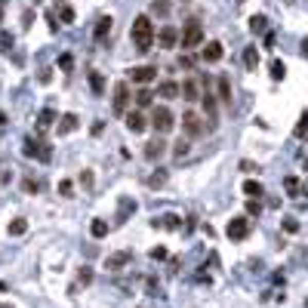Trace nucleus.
I'll return each instance as SVG.
<instances>
[{
	"label": "nucleus",
	"instance_id": "45",
	"mask_svg": "<svg viewBox=\"0 0 308 308\" xmlns=\"http://www.w3.org/2000/svg\"><path fill=\"white\" fill-rule=\"evenodd\" d=\"M0 22H3V6H0Z\"/></svg>",
	"mask_w": 308,
	"mask_h": 308
},
{
	"label": "nucleus",
	"instance_id": "24",
	"mask_svg": "<svg viewBox=\"0 0 308 308\" xmlns=\"http://www.w3.org/2000/svg\"><path fill=\"white\" fill-rule=\"evenodd\" d=\"M244 194H247V197H262V185H259L256 179H247V182H244Z\"/></svg>",
	"mask_w": 308,
	"mask_h": 308
},
{
	"label": "nucleus",
	"instance_id": "5",
	"mask_svg": "<svg viewBox=\"0 0 308 308\" xmlns=\"http://www.w3.org/2000/svg\"><path fill=\"white\" fill-rule=\"evenodd\" d=\"M151 126L164 136V133H170L173 130V111L170 108H154V114H151Z\"/></svg>",
	"mask_w": 308,
	"mask_h": 308
},
{
	"label": "nucleus",
	"instance_id": "26",
	"mask_svg": "<svg viewBox=\"0 0 308 308\" xmlns=\"http://www.w3.org/2000/svg\"><path fill=\"white\" fill-rule=\"evenodd\" d=\"M89 234H93V238H105V234H108V222H102V219H93V225H89Z\"/></svg>",
	"mask_w": 308,
	"mask_h": 308
},
{
	"label": "nucleus",
	"instance_id": "36",
	"mask_svg": "<svg viewBox=\"0 0 308 308\" xmlns=\"http://www.w3.org/2000/svg\"><path fill=\"white\" fill-rule=\"evenodd\" d=\"M284 185H287V191H290V194H296V191H299V179H293V176H290Z\"/></svg>",
	"mask_w": 308,
	"mask_h": 308
},
{
	"label": "nucleus",
	"instance_id": "12",
	"mask_svg": "<svg viewBox=\"0 0 308 308\" xmlns=\"http://www.w3.org/2000/svg\"><path fill=\"white\" fill-rule=\"evenodd\" d=\"M182 96H185V102H201V80L197 77H185Z\"/></svg>",
	"mask_w": 308,
	"mask_h": 308
},
{
	"label": "nucleus",
	"instance_id": "18",
	"mask_svg": "<svg viewBox=\"0 0 308 308\" xmlns=\"http://www.w3.org/2000/svg\"><path fill=\"white\" fill-rule=\"evenodd\" d=\"M111 28H114V19H111V15H102V19H99V25H96V40H105Z\"/></svg>",
	"mask_w": 308,
	"mask_h": 308
},
{
	"label": "nucleus",
	"instance_id": "9",
	"mask_svg": "<svg viewBox=\"0 0 308 308\" xmlns=\"http://www.w3.org/2000/svg\"><path fill=\"white\" fill-rule=\"evenodd\" d=\"M164 151H167V142H164V136L157 133V136H154V139H148V145H145V160H151V164H154V160H160V157H164Z\"/></svg>",
	"mask_w": 308,
	"mask_h": 308
},
{
	"label": "nucleus",
	"instance_id": "14",
	"mask_svg": "<svg viewBox=\"0 0 308 308\" xmlns=\"http://www.w3.org/2000/svg\"><path fill=\"white\" fill-rule=\"evenodd\" d=\"M123 117H126V130H130V133H145V130H148V123H145V117H142L139 111H126Z\"/></svg>",
	"mask_w": 308,
	"mask_h": 308
},
{
	"label": "nucleus",
	"instance_id": "32",
	"mask_svg": "<svg viewBox=\"0 0 308 308\" xmlns=\"http://www.w3.org/2000/svg\"><path fill=\"white\" fill-rule=\"evenodd\" d=\"M136 105H139V108H148V105H151V93H148V89H142V93L136 96Z\"/></svg>",
	"mask_w": 308,
	"mask_h": 308
},
{
	"label": "nucleus",
	"instance_id": "7",
	"mask_svg": "<svg viewBox=\"0 0 308 308\" xmlns=\"http://www.w3.org/2000/svg\"><path fill=\"white\" fill-rule=\"evenodd\" d=\"M250 231H253V228H250V219H244V216H238V219L228 222V238H231V241H247Z\"/></svg>",
	"mask_w": 308,
	"mask_h": 308
},
{
	"label": "nucleus",
	"instance_id": "6",
	"mask_svg": "<svg viewBox=\"0 0 308 308\" xmlns=\"http://www.w3.org/2000/svg\"><path fill=\"white\" fill-rule=\"evenodd\" d=\"M25 157H37L40 164H49L52 154H49V145L43 142H34V139H25Z\"/></svg>",
	"mask_w": 308,
	"mask_h": 308
},
{
	"label": "nucleus",
	"instance_id": "37",
	"mask_svg": "<svg viewBox=\"0 0 308 308\" xmlns=\"http://www.w3.org/2000/svg\"><path fill=\"white\" fill-rule=\"evenodd\" d=\"M308 130V114H302V120H299V126H296V136H305Z\"/></svg>",
	"mask_w": 308,
	"mask_h": 308
},
{
	"label": "nucleus",
	"instance_id": "43",
	"mask_svg": "<svg viewBox=\"0 0 308 308\" xmlns=\"http://www.w3.org/2000/svg\"><path fill=\"white\" fill-rule=\"evenodd\" d=\"M302 52L308 56V40H302Z\"/></svg>",
	"mask_w": 308,
	"mask_h": 308
},
{
	"label": "nucleus",
	"instance_id": "39",
	"mask_svg": "<svg viewBox=\"0 0 308 308\" xmlns=\"http://www.w3.org/2000/svg\"><path fill=\"white\" fill-rule=\"evenodd\" d=\"M170 6H167V0H154V12H167Z\"/></svg>",
	"mask_w": 308,
	"mask_h": 308
},
{
	"label": "nucleus",
	"instance_id": "34",
	"mask_svg": "<svg viewBox=\"0 0 308 308\" xmlns=\"http://www.w3.org/2000/svg\"><path fill=\"white\" fill-rule=\"evenodd\" d=\"M247 213H250V216H259V213H262V204H259V201H247Z\"/></svg>",
	"mask_w": 308,
	"mask_h": 308
},
{
	"label": "nucleus",
	"instance_id": "40",
	"mask_svg": "<svg viewBox=\"0 0 308 308\" xmlns=\"http://www.w3.org/2000/svg\"><path fill=\"white\" fill-rule=\"evenodd\" d=\"M71 62H74L71 56H62V59H59V68H65V71H68V68H71Z\"/></svg>",
	"mask_w": 308,
	"mask_h": 308
},
{
	"label": "nucleus",
	"instance_id": "28",
	"mask_svg": "<svg viewBox=\"0 0 308 308\" xmlns=\"http://www.w3.org/2000/svg\"><path fill=\"white\" fill-rule=\"evenodd\" d=\"M271 77H275V80H284V77H287V65H284L281 59L271 62Z\"/></svg>",
	"mask_w": 308,
	"mask_h": 308
},
{
	"label": "nucleus",
	"instance_id": "27",
	"mask_svg": "<svg viewBox=\"0 0 308 308\" xmlns=\"http://www.w3.org/2000/svg\"><path fill=\"white\" fill-rule=\"evenodd\" d=\"M0 52H3V56H9V52H12V34H9V31H3V28H0Z\"/></svg>",
	"mask_w": 308,
	"mask_h": 308
},
{
	"label": "nucleus",
	"instance_id": "47",
	"mask_svg": "<svg viewBox=\"0 0 308 308\" xmlns=\"http://www.w3.org/2000/svg\"><path fill=\"white\" fill-rule=\"evenodd\" d=\"M305 170H308V160H305Z\"/></svg>",
	"mask_w": 308,
	"mask_h": 308
},
{
	"label": "nucleus",
	"instance_id": "10",
	"mask_svg": "<svg viewBox=\"0 0 308 308\" xmlns=\"http://www.w3.org/2000/svg\"><path fill=\"white\" fill-rule=\"evenodd\" d=\"M216 86H219V102H222V105H234L231 77H228V74H219V77H216Z\"/></svg>",
	"mask_w": 308,
	"mask_h": 308
},
{
	"label": "nucleus",
	"instance_id": "31",
	"mask_svg": "<svg viewBox=\"0 0 308 308\" xmlns=\"http://www.w3.org/2000/svg\"><path fill=\"white\" fill-rule=\"evenodd\" d=\"M25 228H28V222H25V219L9 222V234H25Z\"/></svg>",
	"mask_w": 308,
	"mask_h": 308
},
{
	"label": "nucleus",
	"instance_id": "25",
	"mask_svg": "<svg viewBox=\"0 0 308 308\" xmlns=\"http://www.w3.org/2000/svg\"><path fill=\"white\" fill-rule=\"evenodd\" d=\"M89 86H93V93H105V77L99 71H89Z\"/></svg>",
	"mask_w": 308,
	"mask_h": 308
},
{
	"label": "nucleus",
	"instance_id": "21",
	"mask_svg": "<svg viewBox=\"0 0 308 308\" xmlns=\"http://www.w3.org/2000/svg\"><path fill=\"white\" fill-rule=\"evenodd\" d=\"M56 15H59L65 25H71V22H74V6H71V3H59V6H56Z\"/></svg>",
	"mask_w": 308,
	"mask_h": 308
},
{
	"label": "nucleus",
	"instance_id": "41",
	"mask_svg": "<svg viewBox=\"0 0 308 308\" xmlns=\"http://www.w3.org/2000/svg\"><path fill=\"white\" fill-rule=\"evenodd\" d=\"M151 256H154V259H164V256H167V247H154Z\"/></svg>",
	"mask_w": 308,
	"mask_h": 308
},
{
	"label": "nucleus",
	"instance_id": "46",
	"mask_svg": "<svg viewBox=\"0 0 308 308\" xmlns=\"http://www.w3.org/2000/svg\"><path fill=\"white\" fill-rule=\"evenodd\" d=\"M305 194H308V182H305Z\"/></svg>",
	"mask_w": 308,
	"mask_h": 308
},
{
	"label": "nucleus",
	"instance_id": "38",
	"mask_svg": "<svg viewBox=\"0 0 308 308\" xmlns=\"http://www.w3.org/2000/svg\"><path fill=\"white\" fill-rule=\"evenodd\" d=\"M80 185H83V188H89V185H93V173H89V170H86V173H80Z\"/></svg>",
	"mask_w": 308,
	"mask_h": 308
},
{
	"label": "nucleus",
	"instance_id": "29",
	"mask_svg": "<svg viewBox=\"0 0 308 308\" xmlns=\"http://www.w3.org/2000/svg\"><path fill=\"white\" fill-rule=\"evenodd\" d=\"M265 25H268V22H265V15H253V19H250V31H256V34H262V31H265Z\"/></svg>",
	"mask_w": 308,
	"mask_h": 308
},
{
	"label": "nucleus",
	"instance_id": "23",
	"mask_svg": "<svg viewBox=\"0 0 308 308\" xmlns=\"http://www.w3.org/2000/svg\"><path fill=\"white\" fill-rule=\"evenodd\" d=\"M188 151H191V139H188V136H182V139L176 142V148H173V157H176V160H182Z\"/></svg>",
	"mask_w": 308,
	"mask_h": 308
},
{
	"label": "nucleus",
	"instance_id": "35",
	"mask_svg": "<svg viewBox=\"0 0 308 308\" xmlns=\"http://www.w3.org/2000/svg\"><path fill=\"white\" fill-rule=\"evenodd\" d=\"M284 231L296 234V231H299V222H296V219H284Z\"/></svg>",
	"mask_w": 308,
	"mask_h": 308
},
{
	"label": "nucleus",
	"instance_id": "16",
	"mask_svg": "<svg viewBox=\"0 0 308 308\" xmlns=\"http://www.w3.org/2000/svg\"><path fill=\"white\" fill-rule=\"evenodd\" d=\"M201 102H204V111H207V123H210V130H216V99H213V93H207Z\"/></svg>",
	"mask_w": 308,
	"mask_h": 308
},
{
	"label": "nucleus",
	"instance_id": "13",
	"mask_svg": "<svg viewBox=\"0 0 308 308\" xmlns=\"http://www.w3.org/2000/svg\"><path fill=\"white\" fill-rule=\"evenodd\" d=\"M157 40H160V46H164V49H173V46H176V43L182 40V34H179L176 28H170V25H167V28H160Z\"/></svg>",
	"mask_w": 308,
	"mask_h": 308
},
{
	"label": "nucleus",
	"instance_id": "22",
	"mask_svg": "<svg viewBox=\"0 0 308 308\" xmlns=\"http://www.w3.org/2000/svg\"><path fill=\"white\" fill-rule=\"evenodd\" d=\"M52 120H56V111H52V108H43V111L37 114V130L43 133V130H46V126H49Z\"/></svg>",
	"mask_w": 308,
	"mask_h": 308
},
{
	"label": "nucleus",
	"instance_id": "3",
	"mask_svg": "<svg viewBox=\"0 0 308 308\" xmlns=\"http://www.w3.org/2000/svg\"><path fill=\"white\" fill-rule=\"evenodd\" d=\"M130 102H133V96H130V83H126V80H120V83L114 86V99H111L114 114H126Z\"/></svg>",
	"mask_w": 308,
	"mask_h": 308
},
{
	"label": "nucleus",
	"instance_id": "30",
	"mask_svg": "<svg viewBox=\"0 0 308 308\" xmlns=\"http://www.w3.org/2000/svg\"><path fill=\"white\" fill-rule=\"evenodd\" d=\"M164 182H167V173H164V170L151 173V179H148V185H151V188H157V185H164Z\"/></svg>",
	"mask_w": 308,
	"mask_h": 308
},
{
	"label": "nucleus",
	"instance_id": "17",
	"mask_svg": "<svg viewBox=\"0 0 308 308\" xmlns=\"http://www.w3.org/2000/svg\"><path fill=\"white\" fill-rule=\"evenodd\" d=\"M157 93H160V99H176V96H182V86L176 80H164Z\"/></svg>",
	"mask_w": 308,
	"mask_h": 308
},
{
	"label": "nucleus",
	"instance_id": "1",
	"mask_svg": "<svg viewBox=\"0 0 308 308\" xmlns=\"http://www.w3.org/2000/svg\"><path fill=\"white\" fill-rule=\"evenodd\" d=\"M133 43L139 52H148L154 46V25L148 15H136L133 19Z\"/></svg>",
	"mask_w": 308,
	"mask_h": 308
},
{
	"label": "nucleus",
	"instance_id": "44",
	"mask_svg": "<svg viewBox=\"0 0 308 308\" xmlns=\"http://www.w3.org/2000/svg\"><path fill=\"white\" fill-rule=\"evenodd\" d=\"M0 123H6V114H3V111H0Z\"/></svg>",
	"mask_w": 308,
	"mask_h": 308
},
{
	"label": "nucleus",
	"instance_id": "42",
	"mask_svg": "<svg viewBox=\"0 0 308 308\" xmlns=\"http://www.w3.org/2000/svg\"><path fill=\"white\" fill-rule=\"evenodd\" d=\"M59 194H71V182H62V185H59Z\"/></svg>",
	"mask_w": 308,
	"mask_h": 308
},
{
	"label": "nucleus",
	"instance_id": "33",
	"mask_svg": "<svg viewBox=\"0 0 308 308\" xmlns=\"http://www.w3.org/2000/svg\"><path fill=\"white\" fill-rule=\"evenodd\" d=\"M22 188H25L28 194H37V191H40V182H34V179H22Z\"/></svg>",
	"mask_w": 308,
	"mask_h": 308
},
{
	"label": "nucleus",
	"instance_id": "2",
	"mask_svg": "<svg viewBox=\"0 0 308 308\" xmlns=\"http://www.w3.org/2000/svg\"><path fill=\"white\" fill-rule=\"evenodd\" d=\"M182 130H185V136H188V139H201V136L210 130V123H207L201 114L185 111V114H182Z\"/></svg>",
	"mask_w": 308,
	"mask_h": 308
},
{
	"label": "nucleus",
	"instance_id": "8",
	"mask_svg": "<svg viewBox=\"0 0 308 308\" xmlns=\"http://www.w3.org/2000/svg\"><path fill=\"white\" fill-rule=\"evenodd\" d=\"M154 77H157V68H154V65H139V68H133V71H130V80H133V83H139V86L151 83Z\"/></svg>",
	"mask_w": 308,
	"mask_h": 308
},
{
	"label": "nucleus",
	"instance_id": "19",
	"mask_svg": "<svg viewBox=\"0 0 308 308\" xmlns=\"http://www.w3.org/2000/svg\"><path fill=\"white\" fill-rule=\"evenodd\" d=\"M74 130H77V114H62V117H59V133L68 136V133H74Z\"/></svg>",
	"mask_w": 308,
	"mask_h": 308
},
{
	"label": "nucleus",
	"instance_id": "4",
	"mask_svg": "<svg viewBox=\"0 0 308 308\" xmlns=\"http://www.w3.org/2000/svg\"><path fill=\"white\" fill-rule=\"evenodd\" d=\"M204 40V25L201 22H185V31H182V46H197Z\"/></svg>",
	"mask_w": 308,
	"mask_h": 308
},
{
	"label": "nucleus",
	"instance_id": "15",
	"mask_svg": "<svg viewBox=\"0 0 308 308\" xmlns=\"http://www.w3.org/2000/svg\"><path fill=\"white\" fill-rule=\"evenodd\" d=\"M130 259H133V253H130V250H123V253H114V256H108V259H105V268H108V271H120V268L130 262Z\"/></svg>",
	"mask_w": 308,
	"mask_h": 308
},
{
	"label": "nucleus",
	"instance_id": "11",
	"mask_svg": "<svg viewBox=\"0 0 308 308\" xmlns=\"http://www.w3.org/2000/svg\"><path fill=\"white\" fill-rule=\"evenodd\" d=\"M219 59H222V43H219V40H210V43H204V49H201V62L213 65V62H219Z\"/></svg>",
	"mask_w": 308,
	"mask_h": 308
},
{
	"label": "nucleus",
	"instance_id": "20",
	"mask_svg": "<svg viewBox=\"0 0 308 308\" xmlns=\"http://www.w3.org/2000/svg\"><path fill=\"white\" fill-rule=\"evenodd\" d=\"M244 65H247L250 71L259 68V49H256V46H247V49H244Z\"/></svg>",
	"mask_w": 308,
	"mask_h": 308
}]
</instances>
